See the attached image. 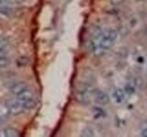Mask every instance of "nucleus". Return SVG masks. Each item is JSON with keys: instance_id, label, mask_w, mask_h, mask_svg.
Instances as JSON below:
<instances>
[{"instance_id": "f8f14e48", "label": "nucleus", "mask_w": 147, "mask_h": 137, "mask_svg": "<svg viewBox=\"0 0 147 137\" xmlns=\"http://www.w3.org/2000/svg\"><path fill=\"white\" fill-rule=\"evenodd\" d=\"M81 136H86V137H92L95 136V132L91 129V128L86 127L81 132Z\"/></svg>"}, {"instance_id": "f3484780", "label": "nucleus", "mask_w": 147, "mask_h": 137, "mask_svg": "<svg viewBox=\"0 0 147 137\" xmlns=\"http://www.w3.org/2000/svg\"><path fill=\"white\" fill-rule=\"evenodd\" d=\"M141 135L144 136V137H147V128H144V129L141 132Z\"/></svg>"}, {"instance_id": "6ab92c4d", "label": "nucleus", "mask_w": 147, "mask_h": 137, "mask_svg": "<svg viewBox=\"0 0 147 137\" xmlns=\"http://www.w3.org/2000/svg\"><path fill=\"white\" fill-rule=\"evenodd\" d=\"M21 1H26V0H21Z\"/></svg>"}, {"instance_id": "423d86ee", "label": "nucleus", "mask_w": 147, "mask_h": 137, "mask_svg": "<svg viewBox=\"0 0 147 137\" xmlns=\"http://www.w3.org/2000/svg\"><path fill=\"white\" fill-rule=\"evenodd\" d=\"M91 114L95 120H100L107 117V112L104 109L99 106H94L91 109Z\"/></svg>"}, {"instance_id": "f03ea898", "label": "nucleus", "mask_w": 147, "mask_h": 137, "mask_svg": "<svg viewBox=\"0 0 147 137\" xmlns=\"http://www.w3.org/2000/svg\"><path fill=\"white\" fill-rule=\"evenodd\" d=\"M91 95L96 102V103H98L99 105H107L110 100L109 96L105 91L100 90L98 89L92 90Z\"/></svg>"}, {"instance_id": "1a4fd4ad", "label": "nucleus", "mask_w": 147, "mask_h": 137, "mask_svg": "<svg viewBox=\"0 0 147 137\" xmlns=\"http://www.w3.org/2000/svg\"><path fill=\"white\" fill-rule=\"evenodd\" d=\"M22 105V107L26 110H32L37 106V102L34 100V98H30L29 100H23V102H20Z\"/></svg>"}, {"instance_id": "7ed1b4c3", "label": "nucleus", "mask_w": 147, "mask_h": 137, "mask_svg": "<svg viewBox=\"0 0 147 137\" xmlns=\"http://www.w3.org/2000/svg\"><path fill=\"white\" fill-rule=\"evenodd\" d=\"M7 108L8 112L12 114L14 116L21 115L22 113H24L25 109L22 107L21 103L18 102V100H9L7 102Z\"/></svg>"}, {"instance_id": "20e7f679", "label": "nucleus", "mask_w": 147, "mask_h": 137, "mask_svg": "<svg viewBox=\"0 0 147 137\" xmlns=\"http://www.w3.org/2000/svg\"><path fill=\"white\" fill-rule=\"evenodd\" d=\"M9 90H10V92L16 97V96L21 94L22 92H24V91L30 90V87L28 85L26 82L20 81V82H17V83L13 84L10 88H9Z\"/></svg>"}, {"instance_id": "dca6fc26", "label": "nucleus", "mask_w": 147, "mask_h": 137, "mask_svg": "<svg viewBox=\"0 0 147 137\" xmlns=\"http://www.w3.org/2000/svg\"><path fill=\"white\" fill-rule=\"evenodd\" d=\"M13 0H0V6H2V5H8L12 3Z\"/></svg>"}, {"instance_id": "6e6552de", "label": "nucleus", "mask_w": 147, "mask_h": 137, "mask_svg": "<svg viewBox=\"0 0 147 137\" xmlns=\"http://www.w3.org/2000/svg\"><path fill=\"white\" fill-rule=\"evenodd\" d=\"M3 135L6 137H18L20 135V132L14 127H6L3 130Z\"/></svg>"}, {"instance_id": "9d476101", "label": "nucleus", "mask_w": 147, "mask_h": 137, "mask_svg": "<svg viewBox=\"0 0 147 137\" xmlns=\"http://www.w3.org/2000/svg\"><path fill=\"white\" fill-rule=\"evenodd\" d=\"M30 59L29 57H26V56H20L17 59L16 61V64L18 67L20 68H23V67H26L30 64Z\"/></svg>"}, {"instance_id": "4468645a", "label": "nucleus", "mask_w": 147, "mask_h": 137, "mask_svg": "<svg viewBox=\"0 0 147 137\" xmlns=\"http://www.w3.org/2000/svg\"><path fill=\"white\" fill-rule=\"evenodd\" d=\"M110 4L112 5L114 7H118V6H121V5L123 4L124 0H109Z\"/></svg>"}, {"instance_id": "ddd939ff", "label": "nucleus", "mask_w": 147, "mask_h": 137, "mask_svg": "<svg viewBox=\"0 0 147 137\" xmlns=\"http://www.w3.org/2000/svg\"><path fill=\"white\" fill-rule=\"evenodd\" d=\"M9 64H10V59H9V58L7 56L0 58V68H6L9 65Z\"/></svg>"}, {"instance_id": "2eb2a0df", "label": "nucleus", "mask_w": 147, "mask_h": 137, "mask_svg": "<svg viewBox=\"0 0 147 137\" xmlns=\"http://www.w3.org/2000/svg\"><path fill=\"white\" fill-rule=\"evenodd\" d=\"M7 54L6 52V50H5L3 48H0V58H2V57H7Z\"/></svg>"}, {"instance_id": "f257e3e1", "label": "nucleus", "mask_w": 147, "mask_h": 137, "mask_svg": "<svg viewBox=\"0 0 147 137\" xmlns=\"http://www.w3.org/2000/svg\"><path fill=\"white\" fill-rule=\"evenodd\" d=\"M91 85L88 82H81L76 86L75 90V93H74L75 100L82 105H88L91 102Z\"/></svg>"}, {"instance_id": "39448f33", "label": "nucleus", "mask_w": 147, "mask_h": 137, "mask_svg": "<svg viewBox=\"0 0 147 137\" xmlns=\"http://www.w3.org/2000/svg\"><path fill=\"white\" fill-rule=\"evenodd\" d=\"M126 96L127 95H126L125 91H124L123 89L117 88V89H115L113 90L111 97H112L114 102H116L117 104H121V103H123L124 102H125Z\"/></svg>"}, {"instance_id": "9b49d317", "label": "nucleus", "mask_w": 147, "mask_h": 137, "mask_svg": "<svg viewBox=\"0 0 147 137\" xmlns=\"http://www.w3.org/2000/svg\"><path fill=\"white\" fill-rule=\"evenodd\" d=\"M124 91H125V93L127 96H130L131 94H133L135 92V86L133 85V83H128L125 85V87H124Z\"/></svg>"}, {"instance_id": "a211bd4d", "label": "nucleus", "mask_w": 147, "mask_h": 137, "mask_svg": "<svg viewBox=\"0 0 147 137\" xmlns=\"http://www.w3.org/2000/svg\"><path fill=\"white\" fill-rule=\"evenodd\" d=\"M4 121H5V117H4L3 115H1V114H0V124H1V123H2Z\"/></svg>"}, {"instance_id": "0eeeda50", "label": "nucleus", "mask_w": 147, "mask_h": 137, "mask_svg": "<svg viewBox=\"0 0 147 137\" xmlns=\"http://www.w3.org/2000/svg\"><path fill=\"white\" fill-rule=\"evenodd\" d=\"M0 15L4 17L10 18L14 16V8L9 5H2L0 6Z\"/></svg>"}]
</instances>
